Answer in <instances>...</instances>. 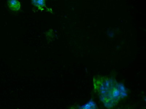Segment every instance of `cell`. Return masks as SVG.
<instances>
[{"label": "cell", "instance_id": "7a4b0ae2", "mask_svg": "<svg viewBox=\"0 0 146 109\" xmlns=\"http://www.w3.org/2000/svg\"><path fill=\"white\" fill-rule=\"evenodd\" d=\"M69 109H99L96 102L91 98L85 104L82 105L74 104L70 106Z\"/></svg>", "mask_w": 146, "mask_h": 109}, {"label": "cell", "instance_id": "277c9868", "mask_svg": "<svg viewBox=\"0 0 146 109\" xmlns=\"http://www.w3.org/2000/svg\"><path fill=\"white\" fill-rule=\"evenodd\" d=\"M7 4L10 9L13 12H18L21 8V3L19 1L17 0L8 1Z\"/></svg>", "mask_w": 146, "mask_h": 109}, {"label": "cell", "instance_id": "6da1fadb", "mask_svg": "<svg viewBox=\"0 0 146 109\" xmlns=\"http://www.w3.org/2000/svg\"><path fill=\"white\" fill-rule=\"evenodd\" d=\"M94 90L107 109H113L128 96V91L123 83L114 77L97 75L93 77Z\"/></svg>", "mask_w": 146, "mask_h": 109}, {"label": "cell", "instance_id": "3957f363", "mask_svg": "<svg viewBox=\"0 0 146 109\" xmlns=\"http://www.w3.org/2000/svg\"><path fill=\"white\" fill-rule=\"evenodd\" d=\"M32 5L36 7L38 10L42 12L43 11L52 12V10L48 8L46 5V1L45 0H33L31 1Z\"/></svg>", "mask_w": 146, "mask_h": 109}, {"label": "cell", "instance_id": "5b68a950", "mask_svg": "<svg viewBox=\"0 0 146 109\" xmlns=\"http://www.w3.org/2000/svg\"><path fill=\"white\" fill-rule=\"evenodd\" d=\"M121 109H134V108H133L132 106L128 105L124 106V107H123Z\"/></svg>", "mask_w": 146, "mask_h": 109}]
</instances>
